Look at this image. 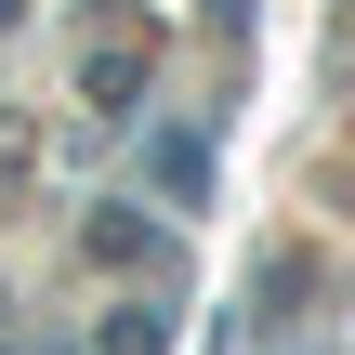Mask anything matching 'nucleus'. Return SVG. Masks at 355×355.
<instances>
[{
  "instance_id": "1",
  "label": "nucleus",
  "mask_w": 355,
  "mask_h": 355,
  "mask_svg": "<svg viewBox=\"0 0 355 355\" xmlns=\"http://www.w3.org/2000/svg\"><path fill=\"white\" fill-rule=\"evenodd\" d=\"M79 79H92V105H132V92H145V40H119V53L92 40V66H79Z\"/></svg>"
},
{
  "instance_id": "2",
  "label": "nucleus",
  "mask_w": 355,
  "mask_h": 355,
  "mask_svg": "<svg viewBox=\"0 0 355 355\" xmlns=\"http://www.w3.org/2000/svg\"><path fill=\"white\" fill-rule=\"evenodd\" d=\"M158 184L198 198V184H211V132H158Z\"/></svg>"
},
{
  "instance_id": "3",
  "label": "nucleus",
  "mask_w": 355,
  "mask_h": 355,
  "mask_svg": "<svg viewBox=\"0 0 355 355\" xmlns=\"http://www.w3.org/2000/svg\"><path fill=\"white\" fill-rule=\"evenodd\" d=\"M92 263H132V277H158V237H145V224H119V211H105V224H92Z\"/></svg>"
},
{
  "instance_id": "4",
  "label": "nucleus",
  "mask_w": 355,
  "mask_h": 355,
  "mask_svg": "<svg viewBox=\"0 0 355 355\" xmlns=\"http://www.w3.org/2000/svg\"><path fill=\"white\" fill-rule=\"evenodd\" d=\"M158 343H171L158 316H119V329H105V355H158Z\"/></svg>"
},
{
  "instance_id": "5",
  "label": "nucleus",
  "mask_w": 355,
  "mask_h": 355,
  "mask_svg": "<svg viewBox=\"0 0 355 355\" xmlns=\"http://www.w3.org/2000/svg\"><path fill=\"white\" fill-rule=\"evenodd\" d=\"M0 26H13V0H0Z\"/></svg>"
}]
</instances>
